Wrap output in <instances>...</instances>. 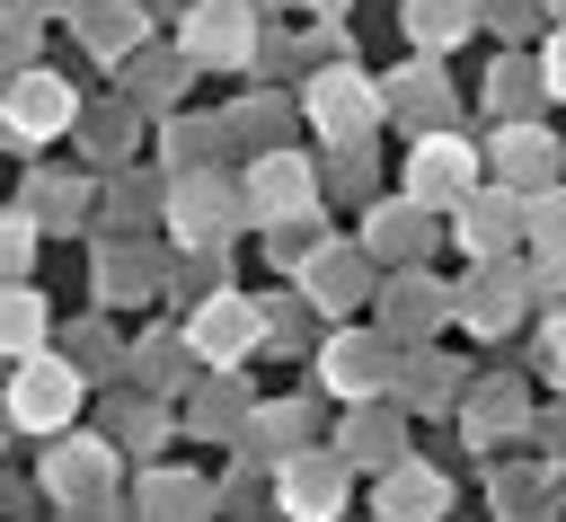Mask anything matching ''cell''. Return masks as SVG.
Segmentation results:
<instances>
[{
    "label": "cell",
    "mask_w": 566,
    "mask_h": 522,
    "mask_svg": "<svg viewBox=\"0 0 566 522\" xmlns=\"http://www.w3.org/2000/svg\"><path fill=\"white\" fill-rule=\"evenodd\" d=\"M80 398H88V372L71 363V345H62V354H53V345L9 354L0 407H9V425H18V434H62V425L80 416Z\"/></svg>",
    "instance_id": "6da1fadb"
},
{
    "label": "cell",
    "mask_w": 566,
    "mask_h": 522,
    "mask_svg": "<svg viewBox=\"0 0 566 522\" xmlns=\"http://www.w3.org/2000/svg\"><path fill=\"white\" fill-rule=\"evenodd\" d=\"M115 460H124V442L115 434H53V451H44V469H35V487H44V504L53 513H124L115 504Z\"/></svg>",
    "instance_id": "7a4b0ae2"
},
{
    "label": "cell",
    "mask_w": 566,
    "mask_h": 522,
    "mask_svg": "<svg viewBox=\"0 0 566 522\" xmlns=\"http://www.w3.org/2000/svg\"><path fill=\"white\" fill-rule=\"evenodd\" d=\"M62 133H80V88H71L62 71H44V62L9 71V80H0V142H9V150H44V142H62Z\"/></svg>",
    "instance_id": "3957f363"
},
{
    "label": "cell",
    "mask_w": 566,
    "mask_h": 522,
    "mask_svg": "<svg viewBox=\"0 0 566 522\" xmlns=\"http://www.w3.org/2000/svg\"><path fill=\"white\" fill-rule=\"evenodd\" d=\"M239 221H248V186H230L221 159L168 177V239H177V248H230Z\"/></svg>",
    "instance_id": "277c9868"
},
{
    "label": "cell",
    "mask_w": 566,
    "mask_h": 522,
    "mask_svg": "<svg viewBox=\"0 0 566 522\" xmlns=\"http://www.w3.org/2000/svg\"><path fill=\"white\" fill-rule=\"evenodd\" d=\"M398 363H407V345L371 319V327H327V345H318V389L327 398H380V389H398Z\"/></svg>",
    "instance_id": "5b68a950"
},
{
    "label": "cell",
    "mask_w": 566,
    "mask_h": 522,
    "mask_svg": "<svg viewBox=\"0 0 566 522\" xmlns=\"http://www.w3.org/2000/svg\"><path fill=\"white\" fill-rule=\"evenodd\" d=\"M177 44L195 71H248L265 44V9L256 0H186L177 9Z\"/></svg>",
    "instance_id": "8992f818"
},
{
    "label": "cell",
    "mask_w": 566,
    "mask_h": 522,
    "mask_svg": "<svg viewBox=\"0 0 566 522\" xmlns=\"http://www.w3.org/2000/svg\"><path fill=\"white\" fill-rule=\"evenodd\" d=\"M301 115L318 124V142H354V133H371L380 115H389V97H380V80L363 71V62H327V71H310L301 80Z\"/></svg>",
    "instance_id": "52a82bcc"
},
{
    "label": "cell",
    "mask_w": 566,
    "mask_h": 522,
    "mask_svg": "<svg viewBox=\"0 0 566 522\" xmlns=\"http://www.w3.org/2000/svg\"><path fill=\"white\" fill-rule=\"evenodd\" d=\"M265 487H274V513H292V522H327V513H345V495H354V460L327 442H301V451H283L274 469H265Z\"/></svg>",
    "instance_id": "ba28073f"
},
{
    "label": "cell",
    "mask_w": 566,
    "mask_h": 522,
    "mask_svg": "<svg viewBox=\"0 0 566 522\" xmlns=\"http://www.w3.org/2000/svg\"><path fill=\"white\" fill-rule=\"evenodd\" d=\"M292 283L310 292V310H318V319H354V310L380 292V257H371L363 239H336V230H327V239L301 257V274H292Z\"/></svg>",
    "instance_id": "9c48e42d"
},
{
    "label": "cell",
    "mask_w": 566,
    "mask_h": 522,
    "mask_svg": "<svg viewBox=\"0 0 566 522\" xmlns=\"http://www.w3.org/2000/svg\"><path fill=\"white\" fill-rule=\"evenodd\" d=\"M478 177H486V159H478V142H460L451 124L416 133V142H407V168H398V186H407L416 203H433V212H451Z\"/></svg>",
    "instance_id": "30bf717a"
},
{
    "label": "cell",
    "mask_w": 566,
    "mask_h": 522,
    "mask_svg": "<svg viewBox=\"0 0 566 522\" xmlns=\"http://www.w3.org/2000/svg\"><path fill=\"white\" fill-rule=\"evenodd\" d=\"M248 221L265 230V221H301V212H318L327 203V186H318V168H310V150H248Z\"/></svg>",
    "instance_id": "8fae6325"
},
{
    "label": "cell",
    "mask_w": 566,
    "mask_h": 522,
    "mask_svg": "<svg viewBox=\"0 0 566 522\" xmlns=\"http://www.w3.org/2000/svg\"><path fill=\"white\" fill-rule=\"evenodd\" d=\"M186 345H195V363H248V354L265 345V301H248V292H230V283L195 292Z\"/></svg>",
    "instance_id": "7c38bea8"
},
{
    "label": "cell",
    "mask_w": 566,
    "mask_h": 522,
    "mask_svg": "<svg viewBox=\"0 0 566 522\" xmlns=\"http://www.w3.org/2000/svg\"><path fill=\"white\" fill-rule=\"evenodd\" d=\"M522 230H531V195H522V186H504V177H495V186L478 177V186L451 203V239H460L469 257H513V248H522Z\"/></svg>",
    "instance_id": "4fadbf2b"
},
{
    "label": "cell",
    "mask_w": 566,
    "mask_h": 522,
    "mask_svg": "<svg viewBox=\"0 0 566 522\" xmlns=\"http://www.w3.org/2000/svg\"><path fill=\"white\" fill-rule=\"evenodd\" d=\"M451 310H460V292H451L433 265H389V283L371 292V319H380L398 345H424V336H433Z\"/></svg>",
    "instance_id": "5bb4252c"
},
{
    "label": "cell",
    "mask_w": 566,
    "mask_h": 522,
    "mask_svg": "<svg viewBox=\"0 0 566 522\" xmlns=\"http://www.w3.org/2000/svg\"><path fill=\"white\" fill-rule=\"evenodd\" d=\"M433 230H442V221H433V203H416V195L398 186L389 203H371V212H363V230H354V239H363V248L380 257V274H389V265H424V257H433Z\"/></svg>",
    "instance_id": "9a60e30c"
},
{
    "label": "cell",
    "mask_w": 566,
    "mask_h": 522,
    "mask_svg": "<svg viewBox=\"0 0 566 522\" xmlns=\"http://www.w3.org/2000/svg\"><path fill=\"white\" fill-rule=\"evenodd\" d=\"M336 451H345L354 469H389V460H407V398H398V389H380V398H345Z\"/></svg>",
    "instance_id": "2e32d148"
},
{
    "label": "cell",
    "mask_w": 566,
    "mask_h": 522,
    "mask_svg": "<svg viewBox=\"0 0 566 522\" xmlns=\"http://www.w3.org/2000/svg\"><path fill=\"white\" fill-rule=\"evenodd\" d=\"M124 80H115V97H133L150 124L168 115V106H186V80H195V62H186V44H133L124 62H115Z\"/></svg>",
    "instance_id": "e0dca14e"
},
{
    "label": "cell",
    "mask_w": 566,
    "mask_h": 522,
    "mask_svg": "<svg viewBox=\"0 0 566 522\" xmlns=\"http://www.w3.org/2000/svg\"><path fill=\"white\" fill-rule=\"evenodd\" d=\"M380 97H389V115H398L407 133H433V124H451V115H460V88L442 80V53L398 62V71L380 80Z\"/></svg>",
    "instance_id": "ac0fdd59"
},
{
    "label": "cell",
    "mask_w": 566,
    "mask_h": 522,
    "mask_svg": "<svg viewBox=\"0 0 566 522\" xmlns=\"http://www.w3.org/2000/svg\"><path fill=\"white\" fill-rule=\"evenodd\" d=\"M159 283H168V257L142 248V230L133 239L106 230V248H97V301L106 310H142V301H159Z\"/></svg>",
    "instance_id": "d6986e66"
},
{
    "label": "cell",
    "mask_w": 566,
    "mask_h": 522,
    "mask_svg": "<svg viewBox=\"0 0 566 522\" xmlns=\"http://www.w3.org/2000/svg\"><path fill=\"white\" fill-rule=\"evenodd\" d=\"M522 310H531V283H522L513 265H495V257H478V274L460 283V310H451V319H460L469 336H504V327H513Z\"/></svg>",
    "instance_id": "ffe728a7"
},
{
    "label": "cell",
    "mask_w": 566,
    "mask_h": 522,
    "mask_svg": "<svg viewBox=\"0 0 566 522\" xmlns=\"http://www.w3.org/2000/svg\"><path fill=\"white\" fill-rule=\"evenodd\" d=\"M248 380H239V363H203V380L177 398V416H186V434H212V442H239V425H248Z\"/></svg>",
    "instance_id": "44dd1931"
},
{
    "label": "cell",
    "mask_w": 566,
    "mask_h": 522,
    "mask_svg": "<svg viewBox=\"0 0 566 522\" xmlns=\"http://www.w3.org/2000/svg\"><path fill=\"white\" fill-rule=\"evenodd\" d=\"M371 513H389V522H433V513H451V478L424 469V460H389V469H371Z\"/></svg>",
    "instance_id": "7402d4cb"
},
{
    "label": "cell",
    "mask_w": 566,
    "mask_h": 522,
    "mask_svg": "<svg viewBox=\"0 0 566 522\" xmlns=\"http://www.w3.org/2000/svg\"><path fill=\"white\" fill-rule=\"evenodd\" d=\"M495 177L522 186V195H539L557 177V142H548L539 115H495Z\"/></svg>",
    "instance_id": "603a6c76"
},
{
    "label": "cell",
    "mask_w": 566,
    "mask_h": 522,
    "mask_svg": "<svg viewBox=\"0 0 566 522\" xmlns=\"http://www.w3.org/2000/svg\"><path fill=\"white\" fill-rule=\"evenodd\" d=\"M71 35H80V53L124 62L133 44H150V0H80L71 9Z\"/></svg>",
    "instance_id": "cb8c5ba5"
},
{
    "label": "cell",
    "mask_w": 566,
    "mask_h": 522,
    "mask_svg": "<svg viewBox=\"0 0 566 522\" xmlns=\"http://www.w3.org/2000/svg\"><path fill=\"white\" fill-rule=\"evenodd\" d=\"M212 504H221V487H212V478H195V469H142L124 513H150V522H186V513H212Z\"/></svg>",
    "instance_id": "d4e9b609"
},
{
    "label": "cell",
    "mask_w": 566,
    "mask_h": 522,
    "mask_svg": "<svg viewBox=\"0 0 566 522\" xmlns=\"http://www.w3.org/2000/svg\"><path fill=\"white\" fill-rule=\"evenodd\" d=\"M221 150H239L221 115H186V106L159 115V168H168V177H177V168H212Z\"/></svg>",
    "instance_id": "484cf974"
},
{
    "label": "cell",
    "mask_w": 566,
    "mask_h": 522,
    "mask_svg": "<svg viewBox=\"0 0 566 522\" xmlns=\"http://www.w3.org/2000/svg\"><path fill=\"white\" fill-rule=\"evenodd\" d=\"M18 203H27L44 230H88V221H97V186H88V177H71V168H35Z\"/></svg>",
    "instance_id": "4316f807"
},
{
    "label": "cell",
    "mask_w": 566,
    "mask_h": 522,
    "mask_svg": "<svg viewBox=\"0 0 566 522\" xmlns=\"http://www.w3.org/2000/svg\"><path fill=\"white\" fill-rule=\"evenodd\" d=\"M522 425H531L522 389H504V380L460 389V442H469V451H495V442H504V434H522Z\"/></svg>",
    "instance_id": "83f0119b"
},
{
    "label": "cell",
    "mask_w": 566,
    "mask_h": 522,
    "mask_svg": "<svg viewBox=\"0 0 566 522\" xmlns=\"http://www.w3.org/2000/svg\"><path fill=\"white\" fill-rule=\"evenodd\" d=\"M124 372L142 380V389H159V398H177L186 389V372H203L195 363V345H186V327H150L133 354H124Z\"/></svg>",
    "instance_id": "f1b7e54d"
},
{
    "label": "cell",
    "mask_w": 566,
    "mask_h": 522,
    "mask_svg": "<svg viewBox=\"0 0 566 522\" xmlns=\"http://www.w3.org/2000/svg\"><path fill=\"white\" fill-rule=\"evenodd\" d=\"M106 434H115L124 451H142V460H150L168 434H186V416H177V398L142 389V398H115V407H106Z\"/></svg>",
    "instance_id": "f546056e"
},
{
    "label": "cell",
    "mask_w": 566,
    "mask_h": 522,
    "mask_svg": "<svg viewBox=\"0 0 566 522\" xmlns=\"http://www.w3.org/2000/svg\"><path fill=\"white\" fill-rule=\"evenodd\" d=\"M301 442H310V407H301V398H256L248 425H239V451H256L265 469H274L283 451H301Z\"/></svg>",
    "instance_id": "4dcf8cb0"
},
{
    "label": "cell",
    "mask_w": 566,
    "mask_h": 522,
    "mask_svg": "<svg viewBox=\"0 0 566 522\" xmlns=\"http://www.w3.org/2000/svg\"><path fill=\"white\" fill-rule=\"evenodd\" d=\"M80 142H88V159H97V168H124V159H133V142H142V106H133V97L80 106Z\"/></svg>",
    "instance_id": "1f68e13d"
},
{
    "label": "cell",
    "mask_w": 566,
    "mask_h": 522,
    "mask_svg": "<svg viewBox=\"0 0 566 522\" xmlns=\"http://www.w3.org/2000/svg\"><path fill=\"white\" fill-rule=\"evenodd\" d=\"M97 221H106V230H124V239H133V230H150V221H168V186H150V177H124V168H115V177L97 186Z\"/></svg>",
    "instance_id": "d6a6232c"
},
{
    "label": "cell",
    "mask_w": 566,
    "mask_h": 522,
    "mask_svg": "<svg viewBox=\"0 0 566 522\" xmlns=\"http://www.w3.org/2000/svg\"><path fill=\"white\" fill-rule=\"evenodd\" d=\"M398 27H407V44H416V53H451V44L478 27V0H407V9H398Z\"/></svg>",
    "instance_id": "836d02e7"
},
{
    "label": "cell",
    "mask_w": 566,
    "mask_h": 522,
    "mask_svg": "<svg viewBox=\"0 0 566 522\" xmlns=\"http://www.w3.org/2000/svg\"><path fill=\"white\" fill-rule=\"evenodd\" d=\"M539 97H548L539 62H522V53H495V71H486V115H531Z\"/></svg>",
    "instance_id": "e575fe53"
},
{
    "label": "cell",
    "mask_w": 566,
    "mask_h": 522,
    "mask_svg": "<svg viewBox=\"0 0 566 522\" xmlns=\"http://www.w3.org/2000/svg\"><path fill=\"white\" fill-rule=\"evenodd\" d=\"M221 124H230V142H239V150H274V142H283V124H292V106H283L274 88H256V97H239Z\"/></svg>",
    "instance_id": "d590c367"
},
{
    "label": "cell",
    "mask_w": 566,
    "mask_h": 522,
    "mask_svg": "<svg viewBox=\"0 0 566 522\" xmlns=\"http://www.w3.org/2000/svg\"><path fill=\"white\" fill-rule=\"evenodd\" d=\"M398 398H407V407H451V398H460V372H451L442 354L407 345V363H398Z\"/></svg>",
    "instance_id": "8d00e7d4"
},
{
    "label": "cell",
    "mask_w": 566,
    "mask_h": 522,
    "mask_svg": "<svg viewBox=\"0 0 566 522\" xmlns=\"http://www.w3.org/2000/svg\"><path fill=\"white\" fill-rule=\"evenodd\" d=\"M522 248H531L539 265H566V177H548V186L531 195V230H522Z\"/></svg>",
    "instance_id": "74e56055"
},
{
    "label": "cell",
    "mask_w": 566,
    "mask_h": 522,
    "mask_svg": "<svg viewBox=\"0 0 566 522\" xmlns=\"http://www.w3.org/2000/svg\"><path fill=\"white\" fill-rule=\"evenodd\" d=\"M35 35H44V9L35 0H0V80L35 62Z\"/></svg>",
    "instance_id": "f35d334b"
},
{
    "label": "cell",
    "mask_w": 566,
    "mask_h": 522,
    "mask_svg": "<svg viewBox=\"0 0 566 522\" xmlns=\"http://www.w3.org/2000/svg\"><path fill=\"white\" fill-rule=\"evenodd\" d=\"M35 239H44V221L27 203H0V283H18L35 265Z\"/></svg>",
    "instance_id": "ab89813d"
},
{
    "label": "cell",
    "mask_w": 566,
    "mask_h": 522,
    "mask_svg": "<svg viewBox=\"0 0 566 522\" xmlns=\"http://www.w3.org/2000/svg\"><path fill=\"white\" fill-rule=\"evenodd\" d=\"M71 363H80L88 380H106V372L124 363V354H115V327H106V319H80V327H71Z\"/></svg>",
    "instance_id": "60d3db41"
},
{
    "label": "cell",
    "mask_w": 566,
    "mask_h": 522,
    "mask_svg": "<svg viewBox=\"0 0 566 522\" xmlns=\"http://www.w3.org/2000/svg\"><path fill=\"white\" fill-rule=\"evenodd\" d=\"M539 18V0H478V27H495V35H522Z\"/></svg>",
    "instance_id": "b9f144b4"
},
{
    "label": "cell",
    "mask_w": 566,
    "mask_h": 522,
    "mask_svg": "<svg viewBox=\"0 0 566 522\" xmlns=\"http://www.w3.org/2000/svg\"><path fill=\"white\" fill-rule=\"evenodd\" d=\"M495 495H504L495 513H539V504H531V495H539V469H504V478H495Z\"/></svg>",
    "instance_id": "7bdbcfd3"
},
{
    "label": "cell",
    "mask_w": 566,
    "mask_h": 522,
    "mask_svg": "<svg viewBox=\"0 0 566 522\" xmlns=\"http://www.w3.org/2000/svg\"><path fill=\"white\" fill-rule=\"evenodd\" d=\"M539 80H548V97H566V18H557V35H548V53H539Z\"/></svg>",
    "instance_id": "ee69618b"
},
{
    "label": "cell",
    "mask_w": 566,
    "mask_h": 522,
    "mask_svg": "<svg viewBox=\"0 0 566 522\" xmlns=\"http://www.w3.org/2000/svg\"><path fill=\"white\" fill-rule=\"evenodd\" d=\"M539 363H548V380H557V389H566V319H557V327H548V345H539Z\"/></svg>",
    "instance_id": "f6af8a7d"
},
{
    "label": "cell",
    "mask_w": 566,
    "mask_h": 522,
    "mask_svg": "<svg viewBox=\"0 0 566 522\" xmlns=\"http://www.w3.org/2000/svg\"><path fill=\"white\" fill-rule=\"evenodd\" d=\"M539 292H548V310L566 319V265H539Z\"/></svg>",
    "instance_id": "bcb514c9"
},
{
    "label": "cell",
    "mask_w": 566,
    "mask_h": 522,
    "mask_svg": "<svg viewBox=\"0 0 566 522\" xmlns=\"http://www.w3.org/2000/svg\"><path fill=\"white\" fill-rule=\"evenodd\" d=\"M301 9H310V18H345V0H301Z\"/></svg>",
    "instance_id": "7dc6e473"
},
{
    "label": "cell",
    "mask_w": 566,
    "mask_h": 522,
    "mask_svg": "<svg viewBox=\"0 0 566 522\" xmlns=\"http://www.w3.org/2000/svg\"><path fill=\"white\" fill-rule=\"evenodd\" d=\"M35 9H44V18H71V9H80V0H35Z\"/></svg>",
    "instance_id": "c3c4849f"
},
{
    "label": "cell",
    "mask_w": 566,
    "mask_h": 522,
    "mask_svg": "<svg viewBox=\"0 0 566 522\" xmlns=\"http://www.w3.org/2000/svg\"><path fill=\"white\" fill-rule=\"evenodd\" d=\"M9 434H18V425H9V407H0V451H9Z\"/></svg>",
    "instance_id": "681fc988"
},
{
    "label": "cell",
    "mask_w": 566,
    "mask_h": 522,
    "mask_svg": "<svg viewBox=\"0 0 566 522\" xmlns=\"http://www.w3.org/2000/svg\"><path fill=\"white\" fill-rule=\"evenodd\" d=\"M539 9H548V18H566V0H539Z\"/></svg>",
    "instance_id": "f907efd6"
},
{
    "label": "cell",
    "mask_w": 566,
    "mask_h": 522,
    "mask_svg": "<svg viewBox=\"0 0 566 522\" xmlns=\"http://www.w3.org/2000/svg\"><path fill=\"white\" fill-rule=\"evenodd\" d=\"M150 9H186V0H150Z\"/></svg>",
    "instance_id": "816d5d0a"
},
{
    "label": "cell",
    "mask_w": 566,
    "mask_h": 522,
    "mask_svg": "<svg viewBox=\"0 0 566 522\" xmlns=\"http://www.w3.org/2000/svg\"><path fill=\"white\" fill-rule=\"evenodd\" d=\"M256 9H265V0H256Z\"/></svg>",
    "instance_id": "f5cc1de1"
}]
</instances>
